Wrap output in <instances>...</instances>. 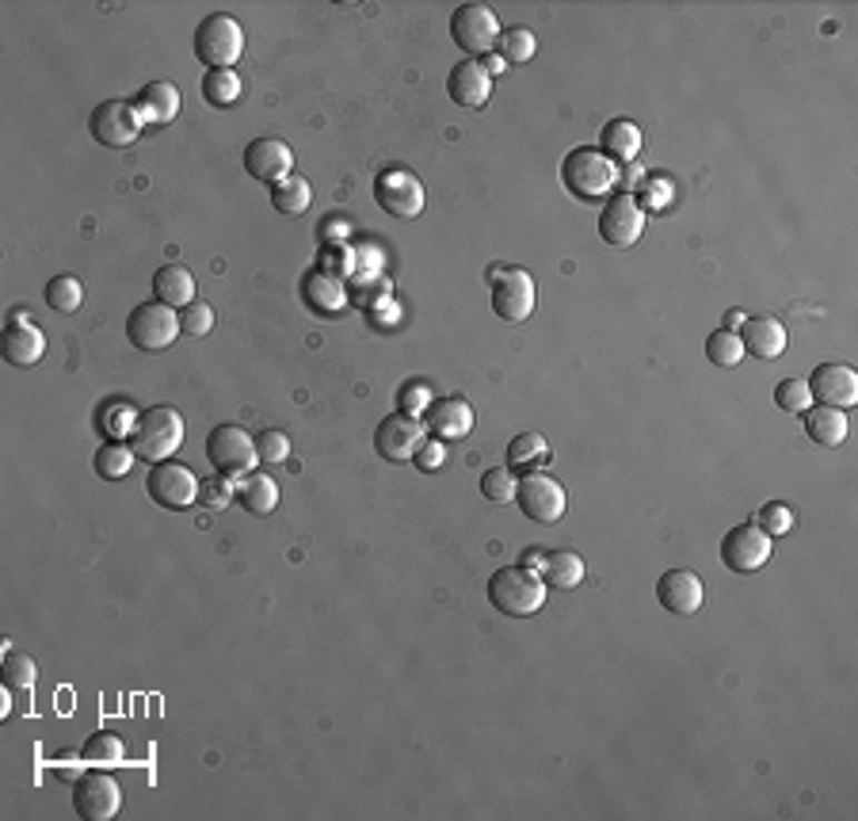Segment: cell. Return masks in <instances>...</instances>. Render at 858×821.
<instances>
[{
  "label": "cell",
  "instance_id": "484cf974",
  "mask_svg": "<svg viewBox=\"0 0 858 821\" xmlns=\"http://www.w3.org/2000/svg\"><path fill=\"white\" fill-rule=\"evenodd\" d=\"M801 417H806V436H809L812 443H820V448H839V443L847 440V432H851V424H847V413H844V409L809 405Z\"/></svg>",
  "mask_w": 858,
  "mask_h": 821
},
{
  "label": "cell",
  "instance_id": "ac0fdd59",
  "mask_svg": "<svg viewBox=\"0 0 858 821\" xmlns=\"http://www.w3.org/2000/svg\"><path fill=\"white\" fill-rule=\"evenodd\" d=\"M245 168L253 180L275 187L294 173V149L286 146L283 138H272V134H267V138H253L245 146Z\"/></svg>",
  "mask_w": 858,
  "mask_h": 821
},
{
  "label": "cell",
  "instance_id": "836d02e7",
  "mask_svg": "<svg viewBox=\"0 0 858 821\" xmlns=\"http://www.w3.org/2000/svg\"><path fill=\"white\" fill-rule=\"evenodd\" d=\"M80 302H85V287L77 275H53L47 283V306L53 314H77Z\"/></svg>",
  "mask_w": 858,
  "mask_h": 821
},
{
  "label": "cell",
  "instance_id": "5bb4252c",
  "mask_svg": "<svg viewBox=\"0 0 858 821\" xmlns=\"http://www.w3.org/2000/svg\"><path fill=\"white\" fill-rule=\"evenodd\" d=\"M141 115L138 107H134L130 100H103L100 107L92 111V119H88V130H92V138L100 141V146L107 149H127L138 141L141 134Z\"/></svg>",
  "mask_w": 858,
  "mask_h": 821
},
{
  "label": "cell",
  "instance_id": "74e56055",
  "mask_svg": "<svg viewBox=\"0 0 858 821\" xmlns=\"http://www.w3.org/2000/svg\"><path fill=\"white\" fill-rule=\"evenodd\" d=\"M550 459V443L539 432H523L507 443V467H531V462H546Z\"/></svg>",
  "mask_w": 858,
  "mask_h": 821
},
{
  "label": "cell",
  "instance_id": "cb8c5ba5",
  "mask_svg": "<svg viewBox=\"0 0 858 821\" xmlns=\"http://www.w3.org/2000/svg\"><path fill=\"white\" fill-rule=\"evenodd\" d=\"M134 107H138L141 123H154V127H168V123L180 115V88L172 85V80H149L146 88H141V96L134 100Z\"/></svg>",
  "mask_w": 858,
  "mask_h": 821
},
{
  "label": "cell",
  "instance_id": "603a6c76",
  "mask_svg": "<svg viewBox=\"0 0 858 821\" xmlns=\"http://www.w3.org/2000/svg\"><path fill=\"white\" fill-rule=\"evenodd\" d=\"M740 344H744V355L779 360L786 352V325L779 317H748L740 325Z\"/></svg>",
  "mask_w": 858,
  "mask_h": 821
},
{
  "label": "cell",
  "instance_id": "9a60e30c",
  "mask_svg": "<svg viewBox=\"0 0 858 821\" xmlns=\"http://www.w3.org/2000/svg\"><path fill=\"white\" fill-rule=\"evenodd\" d=\"M427 440L424 421L408 413H389L386 421L374 428V451L382 455L386 462H413V455L420 451V443Z\"/></svg>",
  "mask_w": 858,
  "mask_h": 821
},
{
  "label": "cell",
  "instance_id": "3957f363",
  "mask_svg": "<svg viewBox=\"0 0 858 821\" xmlns=\"http://www.w3.org/2000/svg\"><path fill=\"white\" fill-rule=\"evenodd\" d=\"M184 436H187V424H184L180 409L154 405L138 417V428H134V436H130V448L146 462H168L184 448Z\"/></svg>",
  "mask_w": 858,
  "mask_h": 821
},
{
  "label": "cell",
  "instance_id": "7bdbcfd3",
  "mask_svg": "<svg viewBox=\"0 0 858 821\" xmlns=\"http://www.w3.org/2000/svg\"><path fill=\"white\" fill-rule=\"evenodd\" d=\"M256 455H260L264 467H279L290 455V436L279 432V428H267L264 436H256Z\"/></svg>",
  "mask_w": 858,
  "mask_h": 821
},
{
  "label": "cell",
  "instance_id": "52a82bcc",
  "mask_svg": "<svg viewBox=\"0 0 858 821\" xmlns=\"http://www.w3.org/2000/svg\"><path fill=\"white\" fill-rule=\"evenodd\" d=\"M199 489L203 481L195 478V470L172 459L154 462L146 475V493L154 497L160 508H168V512H187L191 505H199Z\"/></svg>",
  "mask_w": 858,
  "mask_h": 821
},
{
  "label": "cell",
  "instance_id": "83f0119b",
  "mask_svg": "<svg viewBox=\"0 0 858 821\" xmlns=\"http://www.w3.org/2000/svg\"><path fill=\"white\" fill-rule=\"evenodd\" d=\"M154 291H157V302L172 310H184L187 302H195V275L187 272L184 264H165L157 267L154 275Z\"/></svg>",
  "mask_w": 858,
  "mask_h": 821
},
{
  "label": "cell",
  "instance_id": "7dc6e473",
  "mask_svg": "<svg viewBox=\"0 0 858 821\" xmlns=\"http://www.w3.org/2000/svg\"><path fill=\"white\" fill-rule=\"evenodd\" d=\"M234 497H237L234 478H221V475L203 481V489H199V505H207V508H226Z\"/></svg>",
  "mask_w": 858,
  "mask_h": 821
},
{
  "label": "cell",
  "instance_id": "44dd1931",
  "mask_svg": "<svg viewBox=\"0 0 858 821\" xmlns=\"http://www.w3.org/2000/svg\"><path fill=\"white\" fill-rule=\"evenodd\" d=\"M446 96H451L458 107H485L489 96H493V74L485 69V61L481 58H466L458 61V66L451 69V77H446Z\"/></svg>",
  "mask_w": 858,
  "mask_h": 821
},
{
  "label": "cell",
  "instance_id": "f546056e",
  "mask_svg": "<svg viewBox=\"0 0 858 821\" xmlns=\"http://www.w3.org/2000/svg\"><path fill=\"white\" fill-rule=\"evenodd\" d=\"M542 574H546V588H558V593H572V588L584 585V558L576 555V550H553V555H546V566H542Z\"/></svg>",
  "mask_w": 858,
  "mask_h": 821
},
{
  "label": "cell",
  "instance_id": "6da1fadb",
  "mask_svg": "<svg viewBox=\"0 0 858 821\" xmlns=\"http://www.w3.org/2000/svg\"><path fill=\"white\" fill-rule=\"evenodd\" d=\"M561 184L572 199L580 203H599V199H611L622 184V168L614 165L603 149H592V146H576L572 154L561 160Z\"/></svg>",
  "mask_w": 858,
  "mask_h": 821
},
{
  "label": "cell",
  "instance_id": "5b68a950",
  "mask_svg": "<svg viewBox=\"0 0 858 821\" xmlns=\"http://www.w3.org/2000/svg\"><path fill=\"white\" fill-rule=\"evenodd\" d=\"M180 310L165 306V302H138L127 317V336L138 352H165L180 336Z\"/></svg>",
  "mask_w": 858,
  "mask_h": 821
},
{
  "label": "cell",
  "instance_id": "2e32d148",
  "mask_svg": "<svg viewBox=\"0 0 858 821\" xmlns=\"http://www.w3.org/2000/svg\"><path fill=\"white\" fill-rule=\"evenodd\" d=\"M73 810L85 821H111L122 810V788L115 775L107 772H88L77 780L73 788Z\"/></svg>",
  "mask_w": 858,
  "mask_h": 821
},
{
  "label": "cell",
  "instance_id": "e575fe53",
  "mask_svg": "<svg viewBox=\"0 0 858 821\" xmlns=\"http://www.w3.org/2000/svg\"><path fill=\"white\" fill-rule=\"evenodd\" d=\"M122 737L119 734H107V730H100V734H92L85 742V749H80V756H85L88 764H96V769H111V764H122Z\"/></svg>",
  "mask_w": 858,
  "mask_h": 821
},
{
  "label": "cell",
  "instance_id": "ffe728a7",
  "mask_svg": "<svg viewBox=\"0 0 858 821\" xmlns=\"http://www.w3.org/2000/svg\"><path fill=\"white\" fill-rule=\"evenodd\" d=\"M657 600L672 615H694L706 604V585L694 569H668L657 581Z\"/></svg>",
  "mask_w": 858,
  "mask_h": 821
},
{
  "label": "cell",
  "instance_id": "f1b7e54d",
  "mask_svg": "<svg viewBox=\"0 0 858 821\" xmlns=\"http://www.w3.org/2000/svg\"><path fill=\"white\" fill-rule=\"evenodd\" d=\"M302 294H306V302L317 314H339V310L347 306V291L344 283L336 280V275L328 272H313L306 275V283H302Z\"/></svg>",
  "mask_w": 858,
  "mask_h": 821
},
{
  "label": "cell",
  "instance_id": "d590c367",
  "mask_svg": "<svg viewBox=\"0 0 858 821\" xmlns=\"http://www.w3.org/2000/svg\"><path fill=\"white\" fill-rule=\"evenodd\" d=\"M496 53L504 61H512V66H520V61H531L534 53H539V39H534V31H526V27H507V31H500Z\"/></svg>",
  "mask_w": 858,
  "mask_h": 821
},
{
  "label": "cell",
  "instance_id": "4fadbf2b",
  "mask_svg": "<svg viewBox=\"0 0 858 821\" xmlns=\"http://www.w3.org/2000/svg\"><path fill=\"white\" fill-rule=\"evenodd\" d=\"M775 539L767 535L759 524H737L726 539H721V561L732 569V574H759V569L771 561Z\"/></svg>",
  "mask_w": 858,
  "mask_h": 821
},
{
  "label": "cell",
  "instance_id": "c3c4849f",
  "mask_svg": "<svg viewBox=\"0 0 858 821\" xmlns=\"http://www.w3.org/2000/svg\"><path fill=\"white\" fill-rule=\"evenodd\" d=\"M413 462L424 475H432V470H440L443 462H446V443L443 440H435V436H427L424 443H420V451L413 455Z\"/></svg>",
  "mask_w": 858,
  "mask_h": 821
},
{
  "label": "cell",
  "instance_id": "277c9868",
  "mask_svg": "<svg viewBox=\"0 0 858 821\" xmlns=\"http://www.w3.org/2000/svg\"><path fill=\"white\" fill-rule=\"evenodd\" d=\"M245 53V27L229 12H210L195 27V58L207 69H234Z\"/></svg>",
  "mask_w": 858,
  "mask_h": 821
},
{
  "label": "cell",
  "instance_id": "d6a6232c",
  "mask_svg": "<svg viewBox=\"0 0 858 821\" xmlns=\"http://www.w3.org/2000/svg\"><path fill=\"white\" fill-rule=\"evenodd\" d=\"M203 100L210 107H229L240 100V77L234 69H207L203 77Z\"/></svg>",
  "mask_w": 858,
  "mask_h": 821
},
{
  "label": "cell",
  "instance_id": "b9f144b4",
  "mask_svg": "<svg viewBox=\"0 0 858 821\" xmlns=\"http://www.w3.org/2000/svg\"><path fill=\"white\" fill-rule=\"evenodd\" d=\"M756 524L767 535H771V539H779V535H790L793 531V508L782 505V501H767L763 508H759Z\"/></svg>",
  "mask_w": 858,
  "mask_h": 821
},
{
  "label": "cell",
  "instance_id": "681fc988",
  "mask_svg": "<svg viewBox=\"0 0 858 821\" xmlns=\"http://www.w3.org/2000/svg\"><path fill=\"white\" fill-rule=\"evenodd\" d=\"M520 566H526V569H534V574H539V569L546 566V555H542V550H526V555L520 558Z\"/></svg>",
  "mask_w": 858,
  "mask_h": 821
},
{
  "label": "cell",
  "instance_id": "8fae6325",
  "mask_svg": "<svg viewBox=\"0 0 858 821\" xmlns=\"http://www.w3.org/2000/svg\"><path fill=\"white\" fill-rule=\"evenodd\" d=\"M515 505H520L534 524H558L569 508V497H565V486H561L553 475H546V470H531V475L520 478Z\"/></svg>",
  "mask_w": 858,
  "mask_h": 821
},
{
  "label": "cell",
  "instance_id": "30bf717a",
  "mask_svg": "<svg viewBox=\"0 0 858 821\" xmlns=\"http://www.w3.org/2000/svg\"><path fill=\"white\" fill-rule=\"evenodd\" d=\"M489 280H493V310L500 321L520 325V321L534 314L539 291H534L531 272H523V267H500V272H493Z\"/></svg>",
  "mask_w": 858,
  "mask_h": 821
},
{
  "label": "cell",
  "instance_id": "1f68e13d",
  "mask_svg": "<svg viewBox=\"0 0 858 821\" xmlns=\"http://www.w3.org/2000/svg\"><path fill=\"white\" fill-rule=\"evenodd\" d=\"M313 203V187L306 176L290 173L286 180H279L272 187V207L279 214H306Z\"/></svg>",
  "mask_w": 858,
  "mask_h": 821
},
{
  "label": "cell",
  "instance_id": "ee69618b",
  "mask_svg": "<svg viewBox=\"0 0 858 821\" xmlns=\"http://www.w3.org/2000/svg\"><path fill=\"white\" fill-rule=\"evenodd\" d=\"M180 329L187 336H207L214 329V306L210 302H203V299L187 302V306L180 310Z\"/></svg>",
  "mask_w": 858,
  "mask_h": 821
},
{
  "label": "cell",
  "instance_id": "7402d4cb",
  "mask_svg": "<svg viewBox=\"0 0 858 821\" xmlns=\"http://www.w3.org/2000/svg\"><path fill=\"white\" fill-rule=\"evenodd\" d=\"M0 348H4V360L12 363V368H34V363L47 355V336H42L39 325H31L23 314H16L12 325L4 329Z\"/></svg>",
  "mask_w": 858,
  "mask_h": 821
},
{
  "label": "cell",
  "instance_id": "bcb514c9",
  "mask_svg": "<svg viewBox=\"0 0 858 821\" xmlns=\"http://www.w3.org/2000/svg\"><path fill=\"white\" fill-rule=\"evenodd\" d=\"M432 390H427V382H408V387H401V394H397V405H401V413H408V417H424L427 413V405H432Z\"/></svg>",
  "mask_w": 858,
  "mask_h": 821
},
{
  "label": "cell",
  "instance_id": "f6af8a7d",
  "mask_svg": "<svg viewBox=\"0 0 858 821\" xmlns=\"http://www.w3.org/2000/svg\"><path fill=\"white\" fill-rule=\"evenodd\" d=\"M34 681H39V668H34L31 657L12 654V657H8V662H4V688H12V692H27V688H34Z\"/></svg>",
  "mask_w": 858,
  "mask_h": 821
},
{
  "label": "cell",
  "instance_id": "7a4b0ae2",
  "mask_svg": "<svg viewBox=\"0 0 858 821\" xmlns=\"http://www.w3.org/2000/svg\"><path fill=\"white\" fill-rule=\"evenodd\" d=\"M489 600L507 619H526L546 604V581L526 566H504L489 577Z\"/></svg>",
  "mask_w": 858,
  "mask_h": 821
},
{
  "label": "cell",
  "instance_id": "816d5d0a",
  "mask_svg": "<svg viewBox=\"0 0 858 821\" xmlns=\"http://www.w3.org/2000/svg\"><path fill=\"white\" fill-rule=\"evenodd\" d=\"M485 69H489L493 77H500V69H504V58H493V53H489V58H485Z\"/></svg>",
  "mask_w": 858,
  "mask_h": 821
},
{
  "label": "cell",
  "instance_id": "ab89813d",
  "mask_svg": "<svg viewBox=\"0 0 858 821\" xmlns=\"http://www.w3.org/2000/svg\"><path fill=\"white\" fill-rule=\"evenodd\" d=\"M775 405L782 409V413H806V409L812 405V394H809V382L806 379H782L779 387H775Z\"/></svg>",
  "mask_w": 858,
  "mask_h": 821
},
{
  "label": "cell",
  "instance_id": "f907efd6",
  "mask_svg": "<svg viewBox=\"0 0 858 821\" xmlns=\"http://www.w3.org/2000/svg\"><path fill=\"white\" fill-rule=\"evenodd\" d=\"M744 321H748L744 310H729V314H726V329H732V333H737V329L744 325Z\"/></svg>",
  "mask_w": 858,
  "mask_h": 821
},
{
  "label": "cell",
  "instance_id": "f35d334b",
  "mask_svg": "<svg viewBox=\"0 0 858 821\" xmlns=\"http://www.w3.org/2000/svg\"><path fill=\"white\" fill-rule=\"evenodd\" d=\"M515 489H520V478H515L512 467H493L481 475V493H485L493 505H512Z\"/></svg>",
  "mask_w": 858,
  "mask_h": 821
},
{
  "label": "cell",
  "instance_id": "d4e9b609",
  "mask_svg": "<svg viewBox=\"0 0 858 821\" xmlns=\"http://www.w3.org/2000/svg\"><path fill=\"white\" fill-rule=\"evenodd\" d=\"M599 146H603V154L611 157L614 165H630V160L641 154V146H645V134L630 119H611L603 127V134H599Z\"/></svg>",
  "mask_w": 858,
  "mask_h": 821
},
{
  "label": "cell",
  "instance_id": "e0dca14e",
  "mask_svg": "<svg viewBox=\"0 0 858 821\" xmlns=\"http://www.w3.org/2000/svg\"><path fill=\"white\" fill-rule=\"evenodd\" d=\"M806 382L812 401H820V405L844 409V413L858 405V371L847 363H820Z\"/></svg>",
  "mask_w": 858,
  "mask_h": 821
},
{
  "label": "cell",
  "instance_id": "9c48e42d",
  "mask_svg": "<svg viewBox=\"0 0 858 821\" xmlns=\"http://www.w3.org/2000/svg\"><path fill=\"white\" fill-rule=\"evenodd\" d=\"M500 16L489 4H462L454 8L451 16V39L458 42L470 58H481V53H493L500 42Z\"/></svg>",
  "mask_w": 858,
  "mask_h": 821
},
{
  "label": "cell",
  "instance_id": "ba28073f",
  "mask_svg": "<svg viewBox=\"0 0 858 821\" xmlns=\"http://www.w3.org/2000/svg\"><path fill=\"white\" fill-rule=\"evenodd\" d=\"M374 199H378V207L393 214V218H416V214L424 211L427 195H424V184H420V176L413 168L389 165L374 176Z\"/></svg>",
  "mask_w": 858,
  "mask_h": 821
},
{
  "label": "cell",
  "instance_id": "d6986e66",
  "mask_svg": "<svg viewBox=\"0 0 858 821\" xmlns=\"http://www.w3.org/2000/svg\"><path fill=\"white\" fill-rule=\"evenodd\" d=\"M473 421H477V417H473V405L466 398H435L424 413L427 436H435V440H443V443L466 440L473 432Z\"/></svg>",
  "mask_w": 858,
  "mask_h": 821
},
{
  "label": "cell",
  "instance_id": "8992f818",
  "mask_svg": "<svg viewBox=\"0 0 858 821\" xmlns=\"http://www.w3.org/2000/svg\"><path fill=\"white\" fill-rule=\"evenodd\" d=\"M207 459L214 467V475L221 478H245L256 470L260 455H256V436H248L240 424H218L207 436Z\"/></svg>",
  "mask_w": 858,
  "mask_h": 821
},
{
  "label": "cell",
  "instance_id": "4316f807",
  "mask_svg": "<svg viewBox=\"0 0 858 821\" xmlns=\"http://www.w3.org/2000/svg\"><path fill=\"white\" fill-rule=\"evenodd\" d=\"M237 505L253 516L275 512V508H279V481L272 475H256V470L245 478H237Z\"/></svg>",
  "mask_w": 858,
  "mask_h": 821
},
{
  "label": "cell",
  "instance_id": "4dcf8cb0",
  "mask_svg": "<svg viewBox=\"0 0 858 821\" xmlns=\"http://www.w3.org/2000/svg\"><path fill=\"white\" fill-rule=\"evenodd\" d=\"M134 459H138V451H134L130 443H122V440H107L103 448H96L92 467H96V475H100V478H107V481H119V478H127V475H130Z\"/></svg>",
  "mask_w": 858,
  "mask_h": 821
},
{
  "label": "cell",
  "instance_id": "7c38bea8",
  "mask_svg": "<svg viewBox=\"0 0 858 821\" xmlns=\"http://www.w3.org/2000/svg\"><path fill=\"white\" fill-rule=\"evenodd\" d=\"M641 234H645V207L638 203V195L614 192L603 203V214H599V237L614 248H630L638 245Z\"/></svg>",
  "mask_w": 858,
  "mask_h": 821
},
{
  "label": "cell",
  "instance_id": "60d3db41",
  "mask_svg": "<svg viewBox=\"0 0 858 821\" xmlns=\"http://www.w3.org/2000/svg\"><path fill=\"white\" fill-rule=\"evenodd\" d=\"M138 409L130 405H122V401H115V405H107L103 409V417H100V424H103V432L111 436V440H127V436H134V428H138Z\"/></svg>",
  "mask_w": 858,
  "mask_h": 821
},
{
  "label": "cell",
  "instance_id": "8d00e7d4",
  "mask_svg": "<svg viewBox=\"0 0 858 821\" xmlns=\"http://www.w3.org/2000/svg\"><path fill=\"white\" fill-rule=\"evenodd\" d=\"M706 360L718 363V368H737L744 360V344L732 329H718V333L706 336Z\"/></svg>",
  "mask_w": 858,
  "mask_h": 821
}]
</instances>
